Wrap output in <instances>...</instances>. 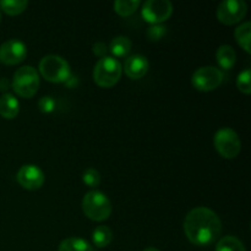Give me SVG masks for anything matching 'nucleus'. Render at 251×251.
Returning <instances> with one entry per match:
<instances>
[{"instance_id": "f257e3e1", "label": "nucleus", "mask_w": 251, "mask_h": 251, "mask_svg": "<svg viewBox=\"0 0 251 251\" xmlns=\"http://www.w3.org/2000/svg\"><path fill=\"white\" fill-rule=\"evenodd\" d=\"M184 232L189 242L206 247L218 240L222 233V221L211 208L195 207L185 216Z\"/></svg>"}, {"instance_id": "f03ea898", "label": "nucleus", "mask_w": 251, "mask_h": 251, "mask_svg": "<svg viewBox=\"0 0 251 251\" xmlns=\"http://www.w3.org/2000/svg\"><path fill=\"white\" fill-rule=\"evenodd\" d=\"M81 206L86 217L95 222H103L112 215V202L105 194L98 190L88 191L83 196Z\"/></svg>"}, {"instance_id": "7ed1b4c3", "label": "nucleus", "mask_w": 251, "mask_h": 251, "mask_svg": "<svg viewBox=\"0 0 251 251\" xmlns=\"http://www.w3.org/2000/svg\"><path fill=\"white\" fill-rule=\"evenodd\" d=\"M123 74V66L117 59L104 56L100 59L93 69V80L100 87L110 88L119 82Z\"/></svg>"}, {"instance_id": "20e7f679", "label": "nucleus", "mask_w": 251, "mask_h": 251, "mask_svg": "<svg viewBox=\"0 0 251 251\" xmlns=\"http://www.w3.org/2000/svg\"><path fill=\"white\" fill-rule=\"evenodd\" d=\"M39 73L47 81L53 83H64L71 75L68 61L54 54H49L41 59Z\"/></svg>"}, {"instance_id": "39448f33", "label": "nucleus", "mask_w": 251, "mask_h": 251, "mask_svg": "<svg viewBox=\"0 0 251 251\" xmlns=\"http://www.w3.org/2000/svg\"><path fill=\"white\" fill-rule=\"evenodd\" d=\"M11 87L22 98H32L39 87V75L31 65L20 68L12 77Z\"/></svg>"}, {"instance_id": "423d86ee", "label": "nucleus", "mask_w": 251, "mask_h": 251, "mask_svg": "<svg viewBox=\"0 0 251 251\" xmlns=\"http://www.w3.org/2000/svg\"><path fill=\"white\" fill-rule=\"evenodd\" d=\"M215 147L218 153L227 159H233L239 154L242 150V142L237 132L230 127H222L213 137Z\"/></svg>"}, {"instance_id": "0eeeda50", "label": "nucleus", "mask_w": 251, "mask_h": 251, "mask_svg": "<svg viewBox=\"0 0 251 251\" xmlns=\"http://www.w3.org/2000/svg\"><path fill=\"white\" fill-rule=\"evenodd\" d=\"M223 82V73L215 66L199 68L191 77L194 87L201 92H210L216 90Z\"/></svg>"}, {"instance_id": "6e6552de", "label": "nucleus", "mask_w": 251, "mask_h": 251, "mask_svg": "<svg viewBox=\"0 0 251 251\" xmlns=\"http://www.w3.org/2000/svg\"><path fill=\"white\" fill-rule=\"evenodd\" d=\"M172 14L173 4L169 0H147L142 5V17L151 25H159L167 21Z\"/></svg>"}, {"instance_id": "1a4fd4ad", "label": "nucleus", "mask_w": 251, "mask_h": 251, "mask_svg": "<svg viewBox=\"0 0 251 251\" xmlns=\"http://www.w3.org/2000/svg\"><path fill=\"white\" fill-rule=\"evenodd\" d=\"M248 12V5L244 0H225L218 5L217 19L221 24L235 25L242 21Z\"/></svg>"}, {"instance_id": "9d476101", "label": "nucleus", "mask_w": 251, "mask_h": 251, "mask_svg": "<svg viewBox=\"0 0 251 251\" xmlns=\"http://www.w3.org/2000/svg\"><path fill=\"white\" fill-rule=\"evenodd\" d=\"M27 56V47L19 39H10L0 46V63L5 65H16Z\"/></svg>"}, {"instance_id": "9b49d317", "label": "nucleus", "mask_w": 251, "mask_h": 251, "mask_svg": "<svg viewBox=\"0 0 251 251\" xmlns=\"http://www.w3.org/2000/svg\"><path fill=\"white\" fill-rule=\"evenodd\" d=\"M16 179L26 190H38L44 184L46 176L39 167L34 164H25L17 172Z\"/></svg>"}, {"instance_id": "f8f14e48", "label": "nucleus", "mask_w": 251, "mask_h": 251, "mask_svg": "<svg viewBox=\"0 0 251 251\" xmlns=\"http://www.w3.org/2000/svg\"><path fill=\"white\" fill-rule=\"evenodd\" d=\"M149 69V60H147L146 56L140 55V54L130 55L124 64L125 74H126L127 77L132 78V80H139V78L144 77Z\"/></svg>"}, {"instance_id": "ddd939ff", "label": "nucleus", "mask_w": 251, "mask_h": 251, "mask_svg": "<svg viewBox=\"0 0 251 251\" xmlns=\"http://www.w3.org/2000/svg\"><path fill=\"white\" fill-rule=\"evenodd\" d=\"M20 103L14 95L4 93L0 97V115L4 119H15L19 115Z\"/></svg>"}, {"instance_id": "4468645a", "label": "nucleus", "mask_w": 251, "mask_h": 251, "mask_svg": "<svg viewBox=\"0 0 251 251\" xmlns=\"http://www.w3.org/2000/svg\"><path fill=\"white\" fill-rule=\"evenodd\" d=\"M216 59H217L218 65L225 70H230L235 65L237 61V54H235L234 48L232 46H221L216 53Z\"/></svg>"}, {"instance_id": "2eb2a0df", "label": "nucleus", "mask_w": 251, "mask_h": 251, "mask_svg": "<svg viewBox=\"0 0 251 251\" xmlns=\"http://www.w3.org/2000/svg\"><path fill=\"white\" fill-rule=\"evenodd\" d=\"M131 47L132 43L127 37L118 36L112 39L110 46L108 48H109V51L113 55L118 56V58H124L131 51Z\"/></svg>"}, {"instance_id": "dca6fc26", "label": "nucleus", "mask_w": 251, "mask_h": 251, "mask_svg": "<svg viewBox=\"0 0 251 251\" xmlns=\"http://www.w3.org/2000/svg\"><path fill=\"white\" fill-rule=\"evenodd\" d=\"M58 251H93V247L81 238H66L59 244Z\"/></svg>"}, {"instance_id": "f3484780", "label": "nucleus", "mask_w": 251, "mask_h": 251, "mask_svg": "<svg viewBox=\"0 0 251 251\" xmlns=\"http://www.w3.org/2000/svg\"><path fill=\"white\" fill-rule=\"evenodd\" d=\"M92 240L97 248H105L112 243L113 233L107 226H98L92 233Z\"/></svg>"}, {"instance_id": "a211bd4d", "label": "nucleus", "mask_w": 251, "mask_h": 251, "mask_svg": "<svg viewBox=\"0 0 251 251\" xmlns=\"http://www.w3.org/2000/svg\"><path fill=\"white\" fill-rule=\"evenodd\" d=\"M235 39L238 44L247 51L248 54L251 53L250 49V36H251V24L250 22H244L237 27L235 29Z\"/></svg>"}, {"instance_id": "6ab92c4d", "label": "nucleus", "mask_w": 251, "mask_h": 251, "mask_svg": "<svg viewBox=\"0 0 251 251\" xmlns=\"http://www.w3.org/2000/svg\"><path fill=\"white\" fill-rule=\"evenodd\" d=\"M28 6L27 0H1L0 1V7L5 14L10 16H16V15L22 14Z\"/></svg>"}, {"instance_id": "aec40b11", "label": "nucleus", "mask_w": 251, "mask_h": 251, "mask_svg": "<svg viewBox=\"0 0 251 251\" xmlns=\"http://www.w3.org/2000/svg\"><path fill=\"white\" fill-rule=\"evenodd\" d=\"M216 251H247L242 240L233 235H227L218 240L216 245Z\"/></svg>"}, {"instance_id": "412c9836", "label": "nucleus", "mask_w": 251, "mask_h": 251, "mask_svg": "<svg viewBox=\"0 0 251 251\" xmlns=\"http://www.w3.org/2000/svg\"><path fill=\"white\" fill-rule=\"evenodd\" d=\"M140 5H141V1L139 0H117L114 2V10L118 15L126 17L134 14L139 9Z\"/></svg>"}, {"instance_id": "4be33fe9", "label": "nucleus", "mask_w": 251, "mask_h": 251, "mask_svg": "<svg viewBox=\"0 0 251 251\" xmlns=\"http://www.w3.org/2000/svg\"><path fill=\"white\" fill-rule=\"evenodd\" d=\"M237 87L240 92L245 93V95H250L251 92V71L250 69L242 71L238 75L237 78Z\"/></svg>"}, {"instance_id": "5701e85b", "label": "nucleus", "mask_w": 251, "mask_h": 251, "mask_svg": "<svg viewBox=\"0 0 251 251\" xmlns=\"http://www.w3.org/2000/svg\"><path fill=\"white\" fill-rule=\"evenodd\" d=\"M82 181L90 188H97L100 184V174L97 169L87 168L82 174Z\"/></svg>"}, {"instance_id": "b1692460", "label": "nucleus", "mask_w": 251, "mask_h": 251, "mask_svg": "<svg viewBox=\"0 0 251 251\" xmlns=\"http://www.w3.org/2000/svg\"><path fill=\"white\" fill-rule=\"evenodd\" d=\"M167 34V27L164 25H151V26L147 28L146 36L149 38V41L151 42H158L163 38Z\"/></svg>"}, {"instance_id": "393cba45", "label": "nucleus", "mask_w": 251, "mask_h": 251, "mask_svg": "<svg viewBox=\"0 0 251 251\" xmlns=\"http://www.w3.org/2000/svg\"><path fill=\"white\" fill-rule=\"evenodd\" d=\"M55 100L51 96H44L39 100L38 102V108L42 113L44 114H49V113H53L55 110Z\"/></svg>"}, {"instance_id": "a878e982", "label": "nucleus", "mask_w": 251, "mask_h": 251, "mask_svg": "<svg viewBox=\"0 0 251 251\" xmlns=\"http://www.w3.org/2000/svg\"><path fill=\"white\" fill-rule=\"evenodd\" d=\"M92 51L95 55L100 56V58L102 59L104 58V56H107V53L109 51V48H108L107 44H105L104 42H97V43L93 44Z\"/></svg>"}, {"instance_id": "bb28decb", "label": "nucleus", "mask_w": 251, "mask_h": 251, "mask_svg": "<svg viewBox=\"0 0 251 251\" xmlns=\"http://www.w3.org/2000/svg\"><path fill=\"white\" fill-rule=\"evenodd\" d=\"M65 83L66 86H68L69 88H75L76 86L78 85V78L76 77V76H74V75H70V77L68 78V80L65 81Z\"/></svg>"}, {"instance_id": "cd10ccee", "label": "nucleus", "mask_w": 251, "mask_h": 251, "mask_svg": "<svg viewBox=\"0 0 251 251\" xmlns=\"http://www.w3.org/2000/svg\"><path fill=\"white\" fill-rule=\"evenodd\" d=\"M9 81H7V78H5V77H0V91H2V92H4V91H6L7 88H9Z\"/></svg>"}, {"instance_id": "c85d7f7f", "label": "nucleus", "mask_w": 251, "mask_h": 251, "mask_svg": "<svg viewBox=\"0 0 251 251\" xmlns=\"http://www.w3.org/2000/svg\"><path fill=\"white\" fill-rule=\"evenodd\" d=\"M144 251H161V250L156 249V248H147V249H145Z\"/></svg>"}, {"instance_id": "c756f323", "label": "nucleus", "mask_w": 251, "mask_h": 251, "mask_svg": "<svg viewBox=\"0 0 251 251\" xmlns=\"http://www.w3.org/2000/svg\"><path fill=\"white\" fill-rule=\"evenodd\" d=\"M0 21H1V15H0Z\"/></svg>"}]
</instances>
